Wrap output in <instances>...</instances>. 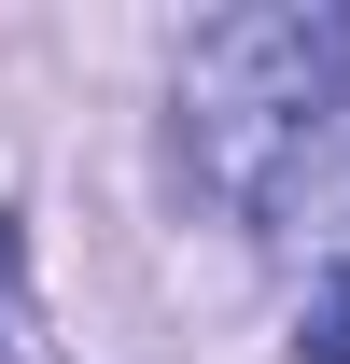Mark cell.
Instances as JSON below:
<instances>
[{"mask_svg":"<svg viewBox=\"0 0 350 364\" xmlns=\"http://www.w3.org/2000/svg\"><path fill=\"white\" fill-rule=\"evenodd\" d=\"M350 112V14H224L182 56V154L224 210H295V168Z\"/></svg>","mask_w":350,"mask_h":364,"instance_id":"cell-1","label":"cell"},{"mask_svg":"<svg viewBox=\"0 0 350 364\" xmlns=\"http://www.w3.org/2000/svg\"><path fill=\"white\" fill-rule=\"evenodd\" d=\"M43 336H28V238L0 225V364H28Z\"/></svg>","mask_w":350,"mask_h":364,"instance_id":"cell-2","label":"cell"},{"mask_svg":"<svg viewBox=\"0 0 350 364\" xmlns=\"http://www.w3.org/2000/svg\"><path fill=\"white\" fill-rule=\"evenodd\" d=\"M295 350H308V364H350V267L322 280V294H308V322H295Z\"/></svg>","mask_w":350,"mask_h":364,"instance_id":"cell-3","label":"cell"}]
</instances>
